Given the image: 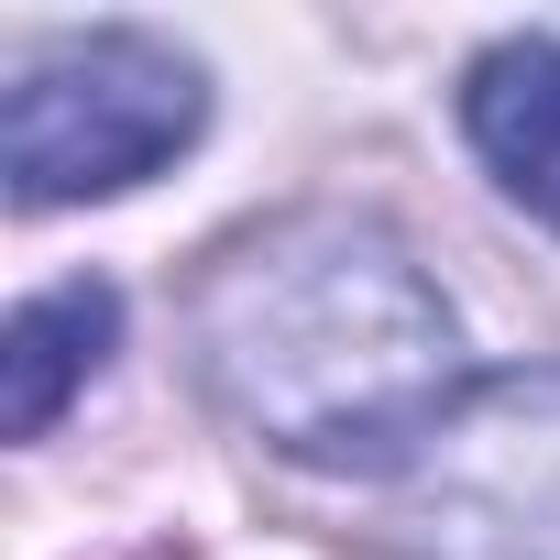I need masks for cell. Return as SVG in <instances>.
Instances as JSON below:
<instances>
[{
  "label": "cell",
  "instance_id": "cell-1",
  "mask_svg": "<svg viewBox=\"0 0 560 560\" xmlns=\"http://www.w3.org/2000/svg\"><path fill=\"white\" fill-rule=\"evenodd\" d=\"M187 352L231 429L319 472H407L462 407V330L440 287L352 209L242 231L187 298Z\"/></svg>",
  "mask_w": 560,
  "mask_h": 560
},
{
  "label": "cell",
  "instance_id": "cell-2",
  "mask_svg": "<svg viewBox=\"0 0 560 560\" xmlns=\"http://www.w3.org/2000/svg\"><path fill=\"white\" fill-rule=\"evenodd\" d=\"M209 121V89L176 45L154 34H89L56 45L12 78V198L23 209H67V198H110L143 187L154 165H176Z\"/></svg>",
  "mask_w": 560,
  "mask_h": 560
},
{
  "label": "cell",
  "instance_id": "cell-3",
  "mask_svg": "<svg viewBox=\"0 0 560 560\" xmlns=\"http://www.w3.org/2000/svg\"><path fill=\"white\" fill-rule=\"evenodd\" d=\"M407 527L440 560H560V374H494L407 462Z\"/></svg>",
  "mask_w": 560,
  "mask_h": 560
},
{
  "label": "cell",
  "instance_id": "cell-4",
  "mask_svg": "<svg viewBox=\"0 0 560 560\" xmlns=\"http://www.w3.org/2000/svg\"><path fill=\"white\" fill-rule=\"evenodd\" d=\"M462 121H472V154L494 165V187L560 231V45L549 34L494 45L462 89Z\"/></svg>",
  "mask_w": 560,
  "mask_h": 560
},
{
  "label": "cell",
  "instance_id": "cell-5",
  "mask_svg": "<svg viewBox=\"0 0 560 560\" xmlns=\"http://www.w3.org/2000/svg\"><path fill=\"white\" fill-rule=\"evenodd\" d=\"M121 341V298L110 287H45L12 308V341H0V418H12V440H45L56 407L110 363Z\"/></svg>",
  "mask_w": 560,
  "mask_h": 560
}]
</instances>
